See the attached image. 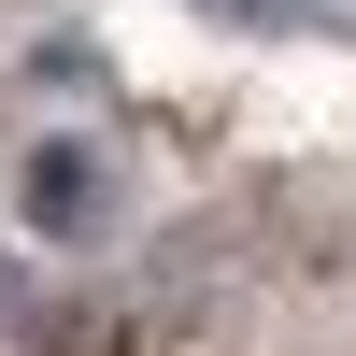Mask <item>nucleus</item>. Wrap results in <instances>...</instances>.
Returning <instances> with one entry per match:
<instances>
[{
	"label": "nucleus",
	"instance_id": "obj_1",
	"mask_svg": "<svg viewBox=\"0 0 356 356\" xmlns=\"http://www.w3.org/2000/svg\"><path fill=\"white\" fill-rule=\"evenodd\" d=\"M29 200H43V214L72 228V214H86V157H43V171H29Z\"/></svg>",
	"mask_w": 356,
	"mask_h": 356
}]
</instances>
